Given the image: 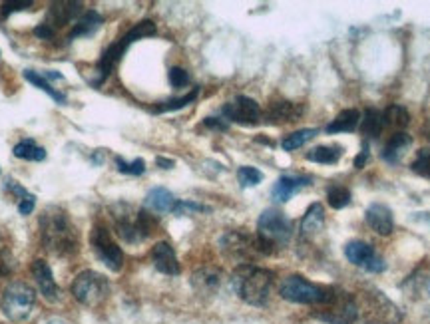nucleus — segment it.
I'll return each mask as SVG.
<instances>
[{
    "label": "nucleus",
    "mask_w": 430,
    "mask_h": 324,
    "mask_svg": "<svg viewBox=\"0 0 430 324\" xmlns=\"http://www.w3.org/2000/svg\"><path fill=\"white\" fill-rule=\"evenodd\" d=\"M40 237L44 249L56 257H72L78 253V233L68 213L58 205H50L40 215Z\"/></svg>",
    "instance_id": "obj_1"
},
{
    "label": "nucleus",
    "mask_w": 430,
    "mask_h": 324,
    "mask_svg": "<svg viewBox=\"0 0 430 324\" xmlns=\"http://www.w3.org/2000/svg\"><path fill=\"white\" fill-rule=\"evenodd\" d=\"M275 274L269 269H261L253 265H239V269L234 273L235 293L239 299L246 300L251 307H263L269 300L271 287H273Z\"/></svg>",
    "instance_id": "obj_2"
},
{
    "label": "nucleus",
    "mask_w": 430,
    "mask_h": 324,
    "mask_svg": "<svg viewBox=\"0 0 430 324\" xmlns=\"http://www.w3.org/2000/svg\"><path fill=\"white\" fill-rule=\"evenodd\" d=\"M361 324H401L403 312L377 288H365L355 297Z\"/></svg>",
    "instance_id": "obj_3"
},
{
    "label": "nucleus",
    "mask_w": 430,
    "mask_h": 324,
    "mask_svg": "<svg viewBox=\"0 0 430 324\" xmlns=\"http://www.w3.org/2000/svg\"><path fill=\"white\" fill-rule=\"evenodd\" d=\"M154 34H156V24H154L152 20H142V22H137L134 28H130L122 38H118L112 46H108V48L104 50V54H102L98 66H96L98 80L94 82V86H102V84H104V80L116 70V66L120 64L126 50H128L134 42H137L140 38L154 36Z\"/></svg>",
    "instance_id": "obj_4"
},
{
    "label": "nucleus",
    "mask_w": 430,
    "mask_h": 324,
    "mask_svg": "<svg viewBox=\"0 0 430 324\" xmlns=\"http://www.w3.org/2000/svg\"><path fill=\"white\" fill-rule=\"evenodd\" d=\"M220 249L227 259L239 262V265H251V261H255L257 257L271 255L275 251L259 235H249L243 231L223 233L220 239Z\"/></svg>",
    "instance_id": "obj_5"
},
{
    "label": "nucleus",
    "mask_w": 430,
    "mask_h": 324,
    "mask_svg": "<svg viewBox=\"0 0 430 324\" xmlns=\"http://www.w3.org/2000/svg\"><path fill=\"white\" fill-rule=\"evenodd\" d=\"M332 293L335 288L313 285L299 274L287 276L279 287V295L283 299L297 302V304H327L331 300Z\"/></svg>",
    "instance_id": "obj_6"
},
{
    "label": "nucleus",
    "mask_w": 430,
    "mask_h": 324,
    "mask_svg": "<svg viewBox=\"0 0 430 324\" xmlns=\"http://www.w3.org/2000/svg\"><path fill=\"white\" fill-rule=\"evenodd\" d=\"M34 302H36L34 288L28 287L26 283H13L6 287L4 295H2L0 309L4 312V316L20 323L30 316V312L34 309Z\"/></svg>",
    "instance_id": "obj_7"
},
{
    "label": "nucleus",
    "mask_w": 430,
    "mask_h": 324,
    "mask_svg": "<svg viewBox=\"0 0 430 324\" xmlns=\"http://www.w3.org/2000/svg\"><path fill=\"white\" fill-rule=\"evenodd\" d=\"M257 235L273 249L285 247L291 241L293 225L285 217V213H281L279 209H265L259 215Z\"/></svg>",
    "instance_id": "obj_8"
},
{
    "label": "nucleus",
    "mask_w": 430,
    "mask_h": 324,
    "mask_svg": "<svg viewBox=\"0 0 430 324\" xmlns=\"http://www.w3.org/2000/svg\"><path fill=\"white\" fill-rule=\"evenodd\" d=\"M72 295L86 307H98L110 295V283L96 271H82L72 283Z\"/></svg>",
    "instance_id": "obj_9"
},
{
    "label": "nucleus",
    "mask_w": 430,
    "mask_h": 324,
    "mask_svg": "<svg viewBox=\"0 0 430 324\" xmlns=\"http://www.w3.org/2000/svg\"><path fill=\"white\" fill-rule=\"evenodd\" d=\"M315 316L329 324H355L358 321L355 297L335 288L331 300L321 304V312H315Z\"/></svg>",
    "instance_id": "obj_10"
},
{
    "label": "nucleus",
    "mask_w": 430,
    "mask_h": 324,
    "mask_svg": "<svg viewBox=\"0 0 430 324\" xmlns=\"http://www.w3.org/2000/svg\"><path fill=\"white\" fill-rule=\"evenodd\" d=\"M90 243H92V247L96 251L100 261L104 262L110 271H114V273L122 271L123 253L122 249L116 245V241L112 239L110 231H108L106 225H94V229H92V233H90Z\"/></svg>",
    "instance_id": "obj_11"
},
{
    "label": "nucleus",
    "mask_w": 430,
    "mask_h": 324,
    "mask_svg": "<svg viewBox=\"0 0 430 324\" xmlns=\"http://www.w3.org/2000/svg\"><path fill=\"white\" fill-rule=\"evenodd\" d=\"M112 221L118 237L123 239L126 243H142L144 235L137 227V211H134L130 205L118 203L112 207Z\"/></svg>",
    "instance_id": "obj_12"
},
{
    "label": "nucleus",
    "mask_w": 430,
    "mask_h": 324,
    "mask_svg": "<svg viewBox=\"0 0 430 324\" xmlns=\"http://www.w3.org/2000/svg\"><path fill=\"white\" fill-rule=\"evenodd\" d=\"M222 112L229 122H235V124L241 125H255L263 118L257 101L247 98V96H237L234 101L223 106Z\"/></svg>",
    "instance_id": "obj_13"
},
{
    "label": "nucleus",
    "mask_w": 430,
    "mask_h": 324,
    "mask_svg": "<svg viewBox=\"0 0 430 324\" xmlns=\"http://www.w3.org/2000/svg\"><path fill=\"white\" fill-rule=\"evenodd\" d=\"M84 4L74 2V0H60V2H52L46 14V24L54 28L58 32V28H64L68 24H74L76 20L84 14Z\"/></svg>",
    "instance_id": "obj_14"
},
{
    "label": "nucleus",
    "mask_w": 430,
    "mask_h": 324,
    "mask_svg": "<svg viewBox=\"0 0 430 324\" xmlns=\"http://www.w3.org/2000/svg\"><path fill=\"white\" fill-rule=\"evenodd\" d=\"M305 112V108L301 104L295 101H275L271 104L269 110L263 113L267 124H289V122H297Z\"/></svg>",
    "instance_id": "obj_15"
},
{
    "label": "nucleus",
    "mask_w": 430,
    "mask_h": 324,
    "mask_svg": "<svg viewBox=\"0 0 430 324\" xmlns=\"http://www.w3.org/2000/svg\"><path fill=\"white\" fill-rule=\"evenodd\" d=\"M220 285H222V271L215 269V267H203V269H197L196 273L192 274V287L201 297L215 295Z\"/></svg>",
    "instance_id": "obj_16"
},
{
    "label": "nucleus",
    "mask_w": 430,
    "mask_h": 324,
    "mask_svg": "<svg viewBox=\"0 0 430 324\" xmlns=\"http://www.w3.org/2000/svg\"><path fill=\"white\" fill-rule=\"evenodd\" d=\"M311 185V177H299V175H283L277 179V183L273 185L271 197L277 203H287L295 195L299 189Z\"/></svg>",
    "instance_id": "obj_17"
},
{
    "label": "nucleus",
    "mask_w": 430,
    "mask_h": 324,
    "mask_svg": "<svg viewBox=\"0 0 430 324\" xmlns=\"http://www.w3.org/2000/svg\"><path fill=\"white\" fill-rule=\"evenodd\" d=\"M152 261H154V267L160 273L170 274V276L180 274V262H177V257H175V251L166 241L156 243V247L152 249Z\"/></svg>",
    "instance_id": "obj_18"
},
{
    "label": "nucleus",
    "mask_w": 430,
    "mask_h": 324,
    "mask_svg": "<svg viewBox=\"0 0 430 324\" xmlns=\"http://www.w3.org/2000/svg\"><path fill=\"white\" fill-rule=\"evenodd\" d=\"M367 217V223L370 225L372 231H377L379 235H391L394 229V219H393V211L382 205V203H372L369 205V209L365 213Z\"/></svg>",
    "instance_id": "obj_19"
},
{
    "label": "nucleus",
    "mask_w": 430,
    "mask_h": 324,
    "mask_svg": "<svg viewBox=\"0 0 430 324\" xmlns=\"http://www.w3.org/2000/svg\"><path fill=\"white\" fill-rule=\"evenodd\" d=\"M32 276H34V281H36L40 293H42L46 299L48 300L58 299V287H56V281H54V276H52L48 262L44 261V259H36V261L32 262Z\"/></svg>",
    "instance_id": "obj_20"
},
{
    "label": "nucleus",
    "mask_w": 430,
    "mask_h": 324,
    "mask_svg": "<svg viewBox=\"0 0 430 324\" xmlns=\"http://www.w3.org/2000/svg\"><path fill=\"white\" fill-rule=\"evenodd\" d=\"M102 24H104V18H102L96 10H88V13H84L76 20L66 40H68V42H74L78 38L92 36Z\"/></svg>",
    "instance_id": "obj_21"
},
{
    "label": "nucleus",
    "mask_w": 430,
    "mask_h": 324,
    "mask_svg": "<svg viewBox=\"0 0 430 324\" xmlns=\"http://www.w3.org/2000/svg\"><path fill=\"white\" fill-rule=\"evenodd\" d=\"M175 203H177V199L173 197L172 191H168L166 188H154L148 195H146V199H144L146 209L154 213L173 211Z\"/></svg>",
    "instance_id": "obj_22"
},
{
    "label": "nucleus",
    "mask_w": 430,
    "mask_h": 324,
    "mask_svg": "<svg viewBox=\"0 0 430 324\" xmlns=\"http://www.w3.org/2000/svg\"><path fill=\"white\" fill-rule=\"evenodd\" d=\"M344 257L349 259V262H353V265H356V267H367L375 257H377V253H375V249L370 247L369 243H365V241H351V243H347V247H344Z\"/></svg>",
    "instance_id": "obj_23"
},
{
    "label": "nucleus",
    "mask_w": 430,
    "mask_h": 324,
    "mask_svg": "<svg viewBox=\"0 0 430 324\" xmlns=\"http://www.w3.org/2000/svg\"><path fill=\"white\" fill-rule=\"evenodd\" d=\"M410 136L408 134H405V132H398V134H393V136L389 137V141H387V146H384V150H382V160L389 163H394L401 160V155L405 153L406 148L410 146Z\"/></svg>",
    "instance_id": "obj_24"
},
{
    "label": "nucleus",
    "mask_w": 430,
    "mask_h": 324,
    "mask_svg": "<svg viewBox=\"0 0 430 324\" xmlns=\"http://www.w3.org/2000/svg\"><path fill=\"white\" fill-rule=\"evenodd\" d=\"M325 225V209L321 203H313L311 207L305 213L303 221H301V233L305 237H311V235H317L321 229Z\"/></svg>",
    "instance_id": "obj_25"
},
{
    "label": "nucleus",
    "mask_w": 430,
    "mask_h": 324,
    "mask_svg": "<svg viewBox=\"0 0 430 324\" xmlns=\"http://www.w3.org/2000/svg\"><path fill=\"white\" fill-rule=\"evenodd\" d=\"M408 124H410V113L403 106H391L382 112V125L394 129V134L403 132Z\"/></svg>",
    "instance_id": "obj_26"
},
{
    "label": "nucleus",
    "mask_w": 430,
    "mask_h": 324,
    "mask_svg": "<svg viewBox=\"0 0 430 324\" xmlns=\"http://www.w3.org/2000/svg\"><path fill=\"white\" fill-rule=\"evenodd\" d=\"M361 124V113L358 110H343L331 124L327 125L329 134H343V132H353Z\"/></svg>",
    "instance_id": "obj_27"
},
{
    "label": "nucleus",
    "mask_w": 430,
    "mask_h": 324,
    "mask_svg": "<svg viewBox=\"0 0 430 324\" xmlns=\"http://www.w3.org/2000/svg\"><path fill=\"white\" fill-rule=\"evenodd\" d=\"M14 157L25 160V162H44L46 160V150L36 146L32 139H22L14 146Z\"/></svg>",
    "instance_id": "obj_28"
},
{
    "label": "nucleus",
    "mask_w": 430,
    "mask_h": 324,
    "mask_svg": "<svg viewBox=\"0 0 430 324\" xmlns=\"http://www.w3.org/2000/svg\"><path fill=\"white\" fill-rule=\"evenodd\" d=\"M343 155V148L341 146H319V148H313V150L307 153L309 162L315 163H337Z\"/></svg>",
    "instance_id": "obj_29"
},
{
    "label": "nucleus",
    "mask_w": 430,
    "mask_h": 324,
    "mask_svg": "<svg viewBox=\"0 0 430 324\" xmlns=\"http://www.w3.org/2000/svg\"><path fill=\"white\" fill-rule=\"evenodd\" d=\"M25 80H28L32 86H36L38 90H42V92H46L50 98L54 101H58V104H66V94H62V92H58L56 87H52V84H50L46 78H42V74H38V72H34V70H25Z\"/></svg>",
    "instance_id": "obj_30"
},
{
    "label": "nucleus",
    "mask_w": 430,
    "mask_h": 324,
    "mask_svg": "<svg viewBox=\"0 0 430 324\" xmlns=\"http://www.w3.org/2000/svg\"><path fill=\"white\" fill-rule=\"evenodd\" d=\"M361 122H363V124H361L363 136L370 137V139H375V137L381 136L382 129H384V125H382V112L375 110V108L367 110V113H365V120H361Z\"/></svg>",
    "instance_id": "obj_31"
},
{
    "label": "nucleus",
    "mask_w": 430,
    "mask_h": 324,
    "mask_svg": "<svg viewBox=\"0 0 430 324\" xmlns=\"http://www.w3.org/2000/svg\"><path fill=\"white\" fill-rule=\"evenodd\" d=\"M319 134V129H313V127H309V129H299V132H293V134H289V136L283 137L281 141V148L285 151H293V150H299L301 146H305L307 141H311L313 137Z\"/></svg>",
    "instance_id": "obj_32"
},
{
    "label": "nucleus",
    "mask_w": 430,
    "mask_h": 324,
    "mask_svg": "<svg viewBox=\"0 0 430 324\" xmlns=\"http://www.w3.org/2000/svg\"><path fill=\"white\" fill-rule=\"evenodd\" d=\"M196 98H197V87L194 90V92H189L187 96L173 98V100H168V101H163V104H160V106H156V108H154V113H166V112H175V110H182V108H185V106H189L192 101H196Z\"/></svg>",
    "instance_id": "obj_33"
},
{
    "label": "nucleus",
    "mask_w": 430,
    "mask_h": 324,
    "mask_svg": "<svg viewBox=\"0 0 430 324\" xmlns=\"http://www.w3.org/2000/svg\"><path fill=\"white\" fill-rule=\"evenodd\" d=\"M327 201L332 209H343L351 203V191L343 185H331L327 191Z\"/></svg>",
    "instance_id": "obj_34"
},
{
    "label": "nucleus",
    "mask_w": 430,
    "mask_h": 324,
    "mask_svg": "<svg viewBox=\"0 0 430 324\" xmlns=\"http://www.w3.org/2000/svg\"><path fill=\"white\" fill-rule=\"evenodd\" d=\"M237 179L241 183V188H255L263 181V174L255 169V167H249V165H243L237 169Z\"/></svg>",
    "instance_id": "obj_35"
},
{
    "label": "nucleus",
    "mask_w": 430,
    "mask_h": 324,
    "mask_svg": "<svg viewBox=\"0 0 430 324\" xmlns=\"http://www.w3.org/2000/svg\"><path fill=\"white\" fill-rule=\"evenodd\" d=\"M114 162H116V167H118V171L120 174H126V175H142L144 171H146V162L144 160H134V162H126V160H122L120 155L118 157H114Z\"/></svg>",
    "instance_id": "obj_36"
},
{
    "label": "nucleus",
    "mask_w": 430,
    "mask_h": 324,
    "mask_svg": "<svg viewBox=\"0 0 430 324\" xmlns=\"http://www.w3.org/2000/svg\"><path fill=\"white\" fill-rule=\"evenodd\" d=\"M412 171L418 175H422V177H426V179H430V150L429 148H424V150L418 151L417 157H415V162H412Z\"/></svg>",
    "instance_id": "obj_37"
},
{
    "label": "nucleus",
    "mask_w": 430,
    "mask_h": 324,
    "mask_svg": "<svg viewBox=\"0 0 430 324\" xmlns=\"http://www.w3.org/2000/svg\"><path fill=\"white\" fill-rule=\"evenodd\" d=\"M32 6V2H26V0H13V2H4L0 6V14L2 18H8L11 14L20 13V10H28Z\"/></svg>",
    "instance_id": "obj_38"
},
{
    "label": "nucleus",
    "mask_w": 430,
    "mask_h": 324,
    "mask_svg": "<svg viewBox=\"0 0 430 324\" xmlns=\"http://www.w3.org/2000/svg\"><path fill=\"white\" fill-rule=\"evenodd\" d=\"M168 80H170V84H172L173 87H184L189 84V74L185 72L184 68H172L170 70V74H168Z\"/></svg>",
    "instance_id": "obj_39"
},
{
    "label": "nucleus",
    "mask_w": 430,
    "mask_h": 324,
    "mask_svg": "<svg viewBox=\"0 0 430 324\" xmlns=\"http://www.w3.org/2000/svg\"><path fill=\"white\" fill-rule=\"evenodd\" d=\"M194 211H209L208 207H203V205H199V203H192V201H177L175 203V207H173V211L175 215H184V213H194Z\"/></svg>",
    "instance_id": "obj_40"
},
{
    "label": "nucleus",
    "mask_w": 430,
    "mask_h": 324,
    "mask_svg": "<svg viewBox=\"0 0 430 324\" xmlns=\"http://www.w3.org/2000/svg\"><path fill=\"white\" fill-rule=\"evenodd\" d=\"M13 267H14L13 255H11L6 249H0V279H2V276H8V274L13 273Z\"/></svg>",
    "instance_id": "obj_41"
},
{
    "label": "nucleus",
    "mask_w": 430,
    "mask_h": 324,
    "mask_svg": "<svg viewBox=\"0 0 430 324\" xmlns=\"http://www.w3.org/2000/svg\"><path fill=\"white\" fill-rule=\"evenodd\" d=\"M4 188H6V191H11L14 197H18V201H22L25 197L30 195V193H28V191H26V189L22 188L18 181H14V179H6V185H4Z\"/></svg>",
    "instance_id": "obj_42"
},
{
    "label": "nucleus",
    "mask_w": 430,
    "mask_h": 324,
    "mask_svg": "<svg viewBox=\"0 0 430 324\" xmlns=\"http://www.w3.org/2000/svg\"><path fill=\"white\" fill-rule=\"evenodd\" d=\"M34 205H36V195H28V197H25V199L18 203V213L20 215H30V213L34 211Z\"/></svg>",
    "instance_id": "obj_43"
},
{
    "label": "nucleus",
    "mask_w": 430,
    "mask_h": 324,
    "mask_svg": "<svg viewBox=\"0 0 430 324\" xmlns=\"http://www.w3.org/2000/svg\"><path fill=\"white\" fill-rule=\"evenodd\" d=\"M34 36L40 38V40H52V38L56 36V30L50 28L46 22H42V24H38L36 28H34Z\"/></svg>",
    "instance_id": "obj_44"
},
{
    "label": "nucleus",
    "mask_w": 430,
    "mask_h": 324,
    "mask_svg": "<svg viewBox=\"0 0 430 324\" xmlns=\"http://www.w3.org/2000/svg\"><path fill=\"white\" fill-rule=\"evenodd\" d=\"M203 124L208 125V127H211V129H220V132H225V129H227V124L222 122V120H217V118H206Z\"/></svg>",
    "instance_id": "obj_45"
},
{
    "label": "nucleus",
    "mask_w": 430,
    "mask_h": 324,
    "mask_svg": "<svg viewBox=\"0 0 430 324\" xmlns=\"http://www.w3.org/2000/svg\"><path fill=\"white\" fill-rule=\"evenodd\" d=\"M367 160H369V151L363 150V153H361V155H358V157L355 160L356 169H363V167H365V163H367Z\"/></svg>",
    "instance_id": "obj_46"
},
{
    "label": "nucleus",
    "mask_w": 430,
    "mask_h": 324,
    "mask_svg": "<svg viewBox=\"0 0 430 324\" xmlns=\"http://www.w3.org/2000/svg\"><path fill=\"white\" fill-rule=\"evenodd\" d=\"M156 163L160 165L161 169H172L173 165H175V162H173V160H166V157H158V160H156Z\"/></svg>",
    "instance_id": "obj_47"
},
{
    "label": "nucleus",
    "mask_w": 430,
    "mask_h": 324,
    "mask_svg": "<svg viewBox=\"0 0 430 324\" xmlns=\"http://www.w3.org/2000/svg\"><path fill=\"white\" fill-rule=\"evenodd\" d=\"M42 78H46V80H62L64 76L54 72V70H46V72H42Z\"/></svg>",
    "instance_id": "obj_48"
}]
</instances>
